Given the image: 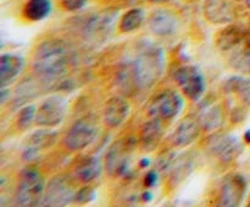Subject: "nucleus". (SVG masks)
I'll return each instance as SVG.
<instances>
[{"label": "nucleus", "mask_w": 250, "mask_h": 207, "mask_svg": "<svg viewBox=\"0 0 250 207\" xmlns=\"http://www.w3.org/2000/svg\"><path fill=\"white\" fill-rule=\"evenodd\" d=\"M75 55L71 46L62 39H48L37 46L32 68L37 77L53 82L63 77L73 65Z\"/></svg>", "instance_id": "f257e3e1"}, {"label": "nucleus", "mask_w": 250, "mask_h": 207, "mask_svg": "<svg viewBox=\"0 0 250 207\" xmlns=\"http://www.w3.org/2000/svg\"><path fill=\"white\" fill-rule=\"evenodd\" d=\"M165 71V54L155 44H146L139 48L133 63L132 75L138 87L148 89L155 85Z\"/></svg>", "instance_id": "f03ea898"}, {"label": "nucleus", "mask_w": 250, "mask_h": 207, "mask_svg": "<svg viewBox=\"0 0 250 207\" xmlns=\"http://www.w3.org/2000/svg\"><path fill=\"white\" fill-rule=\"evenodd\" d=\"M45 183L41 172L34 167L22 169L15 192V202L17 206H37L43 201Z\"/></svg>", "instance_id": "7ed1b4c3"}, {"label": "nucleus", "mask_w": 250, "mask_h": 207, "mask_svg": "<svg viewBox=\"0 0 250 207\" xmlns=\"http://www.w3.org/2000/svg\"><path fill=\"white\" fill-rule=\"evenodd\" d=\"M99 126L93 116L77 119L63 136V145L70 151H82L97 139Z\"/></svg>", "instance_id": "20e7f679"}, {"label": "nucleus", "mask_w": 250, "mask_h": 207, "mask_svg": "<svg viewBox=\"0 0 250 207\" xmlns=\"http://www.w3.org/2000/svg\"><path fill=\"white\" fill-rule=\"evenodd\" d=\"M134 148L133 138L119 139L110 145L105 156V168L111 177H120L126 173Z\"/></svg>", "instance_id": "39448f33"}, {"label": "nucleus", "mask_w": 250, "mask_h": 207, "mask_svg": "<svg viewBox=\"0 0 250 207\" xmlns=\"http://www.w3.org/2000/svg\"><path fill=\"white\" fill-rule=\"evenodd\" d=\"M68 111V100L62 95H50L37 107L36 124L44 128H54L62 123Z\"/></svg>", "instance_id": "423d86ee"}, {"label": "nucleus", "mask_w": 250, "mask_h": 207, "mask_svg": "<svg viewBox=\"0 0 250 207\" xmlns=\"http://www.w3.org/2000/svg\"><path fill=\"white\" fill-rule=\"evenodd\" d=\"M183 106H185V101L180 93L175 90H165V92L159 93L149 102L146 112L150 117H155L161 121H171L181 113Z\"/></svg>", "instance_id": "0eeeda50"}, {"label": "nucleus", "mask_w": 250, "mask_h": 207, "mask_svg": "<svg viewBox=\"0 0 250 207\" xmlns=\"http://www.w3.org/2000/svg\"><path fill=\"white\" fill-rule=\"evenodd\" d=\"M173 78L183 95L192 101H197L204 94L205 79L195 66L187 65L177 68Z\"/></svg>", "instance_id": "6e6552de"}, {"label": "nucleus", "mask_w": 250, "mask_h": 207, "mask_svg": "<svg viewBox=\"0 0 250 207\" xmlns=\"http://www.w3.org/2000/svg\"><path fill=\"white\" fill-rule=\"evenodd\" d=\"M208 151L221 161L222 163H229L236 160L243 151L241 140L233 134H216L207 141Z\"/></svg>", "instance_id": "1a4fd4ad"}, {"label": "nucleus", "mask_w": 250, "mask_h": 207, "mask_svg": "<svg viewBox=\"0 0 250 207\" xmlns=\"http://www.w3.org/2000/svg\"><path fill=\"white\" fill-rule=\"evenodd\" d=\"M119 12L115 10H105L98 14L90 15L82 24V33L87 40L99 41L109 37L114 27L115 19Z\"/></svg>", "instance_id": "9d476101"}, {"label": "nucleus", "mask_w": 250, "mask_h": 207, "mask_svg": "<svg viewBox=\"0 0 250 207\" xmlns=\"http://www.w3.org/2000/svg\"><path fill=\"white\" fill-rule=\"evenodd\" d=\"M73 185L65 175L54 177L45 187L43 202L45 206H66L76 199Z\"/></svg>", "instance_id": "9b49d317"}, {"label": "nucleus", "mask_w": 250, "mask_h": 207, "mask_svg": "<svg viewBox=\"0 0 250 207\" xmlns=\"http://www.w3.org/2000/svg\"><path fill=\"white\" fill-rule=\"evenodd\" d=\"M247 191V180L238 173L227 175L219 191L217 205L225 207H237L243 202Z\"/></svg>", "instance_id": "f8f14e48"}, {"label": "nucleus", "mask_w": 250, "mask_h": 207, "mask_svg": "<svg viewBox=\"0 0 250 207\" xmlns=\"http://www.w3.org/2000/svg\"><path fill=\"white\" fill-rule=\"evenodd\" d=\"M56 139H58V132L53 131L51 128L42 127L26 139L22 149V158L24 161L34 160L41 155V152L51 148L55 144Z\"/></svg>", "instance_id": "ddd939ff"}, {"label": "nucleus", "mask_w": 250, "mask_h": 207, "mask_svg": "<svg viewBox=\"0 0 250 207\" xmlns=\"http://www.w3.org/2000/svg\"><path fill=\"white\" fill-rule=\"evenodd\" d=\"M148 27L158 37L172 36L180 27L177 15L170 9H155L148 17Z\"/></svg>", "instance_id": "4468645a"}, {"label": "nucleus", "mask_w": 250, "mask_h": 207, "mask_svg": "<svg viewBox=\"0 0 250 207\" xmlns=\"http://www.w3.org/2000/svg\"><path fill=\"white\" fill-rule=\"evenodd\" d=\"M203 12L212 24H229L236 17L232 0H205Z\"/></svg>", "instance_id": "2eb2a0df"}, {"label": "nucleus", "mask_w": 250, "mask_h": 207, "mask_svg": "<svg viewBox=\"0 0 250 207\" xmlns=\"http://www.w3.org/2000/svg\"><path fill=\"white\" fill-rule=\"evenodd\" d=\"M131 106L128 101L121 96H114L109 99L103 110V121L109 128H117L128 117Z\"/></svg>", "instance_id": "dca6fc26"}, {"label": "nucleus", "mask_w": 250, "mask_h": 207, "mask_svg": "<svg viewBox=\"0 0 250 207\" xmlns=\"http://www.w3.org/2000/svg\"><path fill=\"white\" fill-rule=\"evenodd\" d=\"M202 126L199 121L187 117L180 122L171 135V143L175 148H187L192 145L200 135Z\"/></svg>", "instance_id": "f3484780"}, {"label": "nucleus", "mask_w": 250, "mask_h": 207, "mask_svg": "<svg viewBox=\"0 0 250 207\" xmlns=\"http://www.w3.org/2000/svg\"><path fill=\"white\" fill-rule=\"evenodd\" d=\"M24 58L16 54H2L0 57V84L6 88L23 71Z\"/></svg>", "instance_id": "a211bd4d"}, {"label": "nucleus", "mask_w": 250, "mask_h": 207, "mask_svg": "<svg viewBox=\"0 0 250 207\" xmlns=\"http://www.w3.org/2000/svg\"><path fill=\"white\" fill-rule=\"evenodd\" d=\"M164 134V127L161 119L153 118L146 122L141 129V146L146 151L155 150L160 143Z\"/></svg>", "instance_id": "6ab92c4d"}, {"label": "nucleus", "mask_w": 250, "mask_h": 207, "mask_svg": "<svg viewBox=\"0 0 250 207\" xmlns=\"http://www.w3.org/2000/svg\"><path fill=\"white\" fill-rule=\"evenodd\" d=\"M100 173H102V165L99 158L94 156L83 157L75 167L76 178L85 184L97 179Z\"/></svg>", "instance_id": "aec40b11"}, {"label": "nucleus", "mask_w": 250, "mask_h": 207, "mask_svg": "<svg viewBox=\"0 0 250 207\" xmlns=\"http://www.w3.org/2000/svg\"><path fill=\"white\" fill-rule=\"evenodd\" d=\"M227 93L237 95L244 104L250 105V77L246 75H232L224 83Z\"/></svg>", "instance_id": "412c9836"}, {"label": "nucleus", "mask_w": 250, "mask_h": 207, "mask_svg": "<svg viewBox=\"0 0 250 207\" xmlns=\"http://www.w3.org/2000/svg\"><path fill=\"white\" fill-rule=\"evenodd\" d=\"M51 7L50 0H28L23 6V16L32 22L43 21L50 15Z\"/></svg>", "instance_id": "4be33fe9"}, {"label": "nucleus", "mask_w": 250, "mask_h": 207, "mask_svg": "<svg viewBox=\"0 0 250 207\" xmlns=\"http://www.w3.org/2000/svg\"><path fill=\"white\" fill-rule=\"evenodd\" d=\"M244 39V33L239 27L237 26H227L225 27L220 33L217 34L216 45L221 50L229 51L231 49L236 48L237 45L242 43Z\"/></svg>", "instance_id": "5701e85b"}, {"label": "nucleus", "mask_w": 250, "mask_h": 207, "mask_svg": "<svg viewBox=\"0 0 250 207\" xmlns=\"http://www.w3.org/2000/svg\"><path fill=\"white\" fill-rule=\"evenodd\" d=\"M146 21V12L141 7H133L125 12L119 22V29L121 33H132L142 27Z\"/></svg>", "instance_id": "b1692460"}, {"label": "nucleus", "mask_w": 250, "mask_h": 207, "mask_svg": "<svg viewBox=\"0 0 250 207\" xmlns=\"http://www.w3.org/2000/svg\"><path fill=\"white\" fill-rule=\"evenodd\" d=\"M229 66L241 75H250V45L238 49L229 58Z\"/></svg>", "instance_id": "393cba45"}, {"label": "nucleus", "mask_w": 250, "mask_h": 207, "mask_svg": "<svg viewBox=\"0 0 250 207\" xmlns=\"http://www.w3.org/2000/svg\"><path fill=\"white\" fill-rule=\"evenodd\" d=\"M221 110L219 106H214L211 109L207 110L204 113L202 114V117L199 118V123L202 126V128L204 129H214L221 123Z\"/></svg>", "instance_id": "a878e982"}, {"label": "nucleus", "mask_w": 250, "mask_h": 207, "mask_svg": "<svg viewBox=\"0 0 250 207\" xmlns=\"http://www.w3.org/2000/svg\"><path fill=\"white\" fill-rule=\"evenodd\" d=\"M37 107L34 105H27L22 107L21 111L17 116V124L21 129H27L32 124V122H36Z\"/></svg>", "instance_id": "bb28decb"}, {"label": "nucleus", "mask_w": 250, "mask_h": 207, "mask_svg": "<svg viewBox=\"0 0 250 207\" xmlns=\"http://www.w3.org/2000/svg\"><path fill=\"white\" fill-rule=\"evenodd\" d=\"M190 161L186 158V161L181 160L180 162L173 165V170H172V182H177L178 179H182L185 177V173H187L190 168Z\"/></svg>", "instance_id": "cd10ccee"}, {"label": "nucleus", "mask_w": 250, "mask_h": 207, "mask_svg": "<svg viewBox=\"0 0 250 207\" xmlns=\"http://www.w3.org/2000/svg\"><path fill=\"white\" fill-rule=\"evenodd\" d=\"M95 197V190L90 187H84L80 189L76 194V201L80 204H88V202L93 201Z\"/></svg>", "instance_id": "c85d7f7f"}, {"label": "nucleus", "mask_w": 250, "mask_h": 207, "mask_svg": "<svg viewBox=\"0 0 250 207\" xmlns=\"http://www.w3.org/2000/svg\"><path fill=\"white\" fill-rule=\"evenodd\" d=\"M87 4V0H61V6L66 10V11H78V10L83 9Z\"/></svg>", "instance_id": "c756f323"}, {"label": "nucleus", "mask_w": 250, "mask_h": 207, "mask_svg": "<svg viewBox=\"0 0 250 207\" xmlns=\"http://www.w3.org/2000/svg\"><path fill=\"white\" fill-rule=\"evenodd\" d=\"M156 182H158V173L155 170H150L146 173V178H144V183L146 187H154Z\"/></svg>", "instance_id": "7c9ffc66"}, {"label": "nucleus", "mask_w": 250, "mask_h": 207, "mask_svg": "<svg viewBox=\"0 0 250 207\" xmlns=\"http://www.w3.org/2000/svg\"><path fill=\"white\" fill-rule=\"evenodd\" d=\"M149 2H153V4H165V2H170L171 0H146Z\"/></svg>", "instance_id": "2f4dec72"}, {"label": "nucleus", "mask_w": 250, "mask_h": 207, "mask_svg": "<svg viewBox=\"0 0 250 207\" xmlns=\"http://www.w3.org/2000/svg\"><path fill=\"white\" fill-rule=\"evenodd\" d=\"M142 197H143L144 201H150V200H151V194H150V191H146V192H144L143 196H142Z\"/></svg>", "instance_id": "473e14b6"}, {"label": "nucleus", "mask_w": 250, "mask_h": 207, "mask_svg": "<svg viewBox=\"0 0 250 207\" xmlns=\"http://www.w3.org/2000/svg\"><path fill=\"white\" fill-rule=\"evenodd\" d=\"M246 141H247V143L250 144V131H248L246 133Z\"/></svg>", "instance_id": "72a5a7b5"}, {"label": "nucleus", "mask_w": 250, "mask_h": 207, "mask_svg": "<svg viewBox=\"0 0 250 207\" xmlns=\"http://www.w3.org/2000/svg\"><path fill=\"white\" fill-rule=\"evenodd\" d=\"M246 4H247V6L250 9V0H246Z\"/></svg>", "instance_id": "f704fd0d"}, {"label": "nucleus", "mask_w": 250, "mask_h": 207, "mask_svg": "<svg viewBox=\"0 0 250 207\" xmlns=\"http://www.w3.org/2000/svg\"><path fill=\"white\" fill-rule=\"evenodd\" d=\"M248 206H250V199H249V204H248Z\"/></svg>", "instance_id": "c9c22d12"}, {"label": "nucleus", "mask_w": 250, "mask_h": 207, "mask_svg": "<svg viewBox=\"0 0 250 207\" xmlns=\"http://www.w3.org/2000/svg\"><path fill=\"white\" fill-rule=\"evenodd\" d=\"M234 1H241V0H234Z\"/></svg>", "instance_id": "e433bc0d"}]
</instances>
